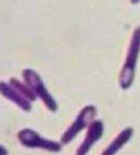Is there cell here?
I'll list each match as a JSON object with an SVG mask.
<instances>
[{
    "mask_svg": "<svg viewBox=\"0 0 140 155\" xmlns=\"http://www.w3.org/2000/svg\"><path fill=\"white\" fill-rule=\"evenodd\" d=\"M133 134V130L131 127L123 130L117 137L114 140L109 146L106 148L102 155H114L130 139Z\"/></svg>",
    "mask_w": 140,
    "mask_h": 155,
    "instance_id": "obj_7",
    "label": "cell"
},
{
    "mask_svg": "<svg viewBox=\"0 0 140 155\" xmlns=\"http://www.w3.org/2000/svg\"><path fill=\"white\" fill-rule=\"evenodd\" d=\"M18 139L23 146L30 148H41L52 152L61 150L60 143L42 138L39 134L30 129H23L18 134Z\"/></svg>",
    "mask_w": 140,
    "mask_h": 155,
    "instance_id": "obj_3",
    "label": "cell"
},
{
    "mask_svg": "<svg viewBox=\"0 0 140 155\" xmlns=\"http://www.w3.org/2000/svg\"><path fill=\"white\" fill-rule=\"evenodd\" d=\"M96 114L97 109L95 106L90 105L84 107L72 125L63 134L61 138L62 143L63 144H67L70 141L73 140V138L92 121Z\"/></svg>",
    "mask_w": 140,
    "mask_h": 155,
    "instance_id": "obj_4",
    "label": "cell"
},
{
    "mask_svg": "<svg viewBox=\"0 0 140 155\" xmlns=\"http://www.w3.org/2000/svg\"><path fill=\"white\" fill-rule=\"evenodd\" d=\"M0 90H1V93L5 98H7V99H10L13 102H15L23 110L26 112L30 111L31 104H30L29 99H27L25 96H23L14 87H12L11 85H7L5 82H1V84H0Z\"/></svg>",
    "mask_w": 140,
    "mask_h": 155,
    "instance_id": "obj_6",
    "label": "cell"
},
{
    "mask_svg": "<svg viewBox=\"0 0 140 155\" xmlns=\"http://www.w3.org/2000/svg\"><path fill=\"white\" fill-rule=\"evenodd\" d=\"M104 131L103 123L101 120H95L90 124L84 141L77 150V155H85L91 147L102 137Z\"/></svg>",
    "mask_w": 140,
    "mask_h": 155,
    "instance_id": "obj_5",
    "label": "cell"
},
{
    "mask_svg": "<svg viewBox=\"0 0 140 155\" xmlns=\"http://www.w3.org/2000/svg\"><path fill=\"white\" fill-rule=\"evenodd\" d=\"M10 85L12 87H14L15 88L19 91L23 96H25L27 99H28L30 101H35L37 99V95L34 94L32 90L30 89V87L28 85H23V83L20 82L19 80H17L15 78H12L9 81Z\"/></svg>",
    "mask_w": 140,
    "mask_h": 155,
    "instance_id": "obj_8",
    "label": "cell"
},
{
    "mask_svg": "<svg viewBox=\"0 0 140 155\" xmlns=\"http://www.w3.org/2000/svg\"><path fill=\"white\" fill-rule=\"evenodd\" d=\"M130 2H131V4H134V5H135V4L138 3V2H140V0H130Z\"/></svg>",
    "mask_w": 140,
    "mask_h": 155,
    "instance_id": "obj_9",
    "label": "cell"
},
{
    "mask_svg": "<svg viewBox=\"0 0 140 155\" xmlns=\"http://www.w3.org/2000/svg\"><path fill=\"white\" fill-rule=\"evenodd\" d=\"M23 76L26 84L30 87V89L37 96L41 98L44 104L50 111L56 112L58 105L55 99L52 98V95H50L46 89L39 74H37L34 70L25 69L23 72Z\"/></svg>",
    "mask_w": 140,
    "mask_h": 155,
    "instance_id": "obj_2",
    "label": "cell"
},
{
    "mask_svg": "<svg viewBox=\"0 0 140 155\" xmlns=\"http://www.w3.org/2000/svg\"><path fill=\"white\" fill-rule=\"evenodd\" d=\"M140 52V27L133 32L130 41L125 61L119 76V83L123 89H128L132 85L135 78V70Z\"/></svg>",
    "mask_w": 140,
    "mask_h": 155,
    "instance_id": "obj_1",
    "label": "cell"
}]
</instances>
